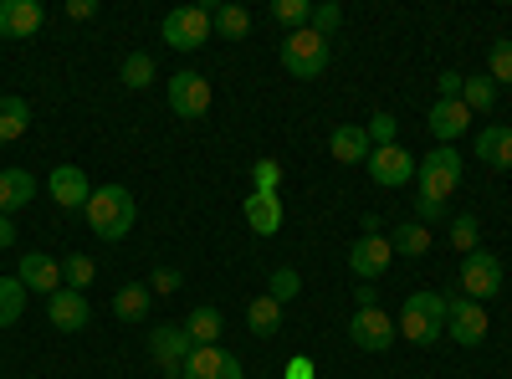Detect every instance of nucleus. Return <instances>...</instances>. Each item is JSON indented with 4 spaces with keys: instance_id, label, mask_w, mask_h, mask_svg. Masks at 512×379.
Wrapping results in <instances>:
<instances>
[{
    "instance_id": "1",
    "label": "nucleus",
    "mask_w": 512,
    "mask_h": 379,
    "mask_svg": "<svg viewBox=\"0 0 512 379\" xmlns=\"http://www.w3.org/2000/svg\"><path fill=\"white\" fill-rule=\"evenodd\" d=\"M82 216H88L98 241H123L128 231H134V221H139V200H134V190H123V185H98Z\"/></svg>"
},
{
    "instance_id": "2",
    "label": "nucleus",
    "mask_w": 512,
    "mask_h": 379,
    "mask_svg": "<svg viewBox=\"0 0 512 379\" xmlns=\"http://www.w3.org/2000/svg\"><path fill=\"white\" fill-rule=\"evenodd\" d=\"M395 328H400V339H410L420 349H431L436 339H446V292H431V287L410 292Z\"/></svg>"
},
{
    "instance_id": "3",
    "label": "nucleus",
    "mask_w": 512,
    "mask_h": 379,
    "mask_svg": "<svg viewBox=\"0 0 512 379\" xmlns=\"http://www.w3.org/2000/svg\"><path fill=\"white\" fill-rule=\"evenodd\" d=\"M415 180H420V200H436V205H451V195L461 190V154L451 144L431 149L420 164H415Z\"/></svg>"
},
{
    "instance_id": "4",
    "label": "nucleus",
    "mask_w": 512,
    "mask_h": 379,
    "mask_svg": "<svg viewBox=\"0 0 512 379\" xmlns=\"http://www.w3.org/2000/svg\"><path fill=\"white\" fill-rule=\"evenodd\" d=\"M282 67L297 77V82H313L328 72V36H318L313 26L308 31H287L282 36Z\"/></svg>"
},
{
    "instance_id": "5",
    "label": "nucleus",
    "mask_w": 512,
    "mask_h": 379,
    "mask_svg": "<svg viewBox=\"0 0 512 379\" xmlns=\"http://www.w3.org/2000/svg\"><path fill=\"white\" fill-rule=\"evenodd\" d=\"M149 354H154V364H159L164 379H185V364L195 354V339L185 333V323H164V328L149 333Z\"/></svg>"
},
{
    "instance_id": "6",
    "label": "nucleus",
    "mask_w": 512,
    "mask_h": 379,
    "mask_svg": "<svg viewBox=\"0 0 512 379\" xmlns=\"http://www.w3.org/2000/svg\"><path fill=\"white\" fill-rule=\"evenodd\" d=\"M159 36L169 41L175 52H200L210 41V6H180L159 21Z\"/></svg>"
},
{
    "instance_id": "7",
    "label": "nucleus",
    "mask_w": 512,
    "mask_h": 379,
    "mask_svg": "<svg viewBox=\"0 0 512 379\" xmlns=\"http://www.w3.org/2000/svg\"><path fill=\"white\" fill-rule=\"evenodd\" d=\"M502 292V257H492L487 246H477L472 257H461V298L487 303Z\"/></svg>"
},
{
    "instance_id": "8",
    "label": "nucleus",
    "mask_w": 512,
    "mask_h": 379,
    "mask_svg": "<svg viewBox=\"0 0 512 379\" xmlns=\"http://www.w3.org/2000/svg\"><path fill=\"white\" fill-rule=\"evenodd\" d=\"M369 180L379 185V190H400V185H410L415 180V154L405 149V144H384V149H369Z\"/></svg>"
},
{
    "instance_id": "9",
    "label": "nucleus",
    "mask_w": 512,
    "mask_h": 379,
    "mask_svg": "<svg viewBox=\"0 0 512 379\" xmlns=\"http://www.w3.org/2000/svg\"><path fill=\"white\" fill-rule=\"evenodd\" d=\"M446 339L461 349H477L487 339V308L472 298H446Z\"/></svg>"
},
{
    "instance_id": "10",
    "label": "nucleus",
    "mask_w": 512,
    "mask_h": 379,
    "mask_svg": "<svg viewBox=\"0 0 512 379\" xmlns=\"http://www.w3.org/2000/svg\"><path fill=\"white\" fill-rule=\"evenodd\" d=\"M349 339H354V349H364V354H384V349L400 339V328H395V318L384 313V308H359V313L349 318Z\"/></svg>"
},
{
    "instance_id": "11",
    "label": "nucleus",
    "mask_w": 512,
    "mask_h": 379,
    "mask_svg": "<svg viewBox=\"0 0 512 379\" xmlns=\"http://www.w3.org/2000/svg\"><path fill=\"white\" fill-rule=\"evenodd\" d=\"M164 98L175 118H205L210 113V82L200 72H175L164 82Z\"/></svg>"
},
{
    "instance_id": "12",
    "label": "nucleus",
    "mask_w": 512,
    "mask_h": 379,
    "mask_svg": "<svg viewBox=\"0 0 512 379\" xmlns=\"http://www.w3.org/2000/svg\"><path fill=\"white\" fill-rule=\"evenodd\" d=\"M390 262H395L390 236H359V241L349 246V272H354L359 282H379L384 272H390Z\"/></svg>"
},
{
    "instance_id": "13",
    "label": "nucleus",
    "mask_w": 512,
    "mask_h": 379,
    "mask_svg": "<svg viewBox=\"0 0 512 379\" xmlns=\"http://www.w3.org/2000/svg\"><path fill=\"white\" fill-rule=\"evenodd\" d=\"M47 323L62 328V333H82L93 323V308H88V292H77V287H57L52 298H47Z\"/></svg>"
},
{
    "instance_id": "14",
    "label": "nucleus",
    "mask_w": 512,
    "mask_h": 379,
    "mask_svg": "<svg viewBox=\"0 0 512 379\" xmlns=\"http://www.w3.org/2000/svg\"><path fill=\"white\" fill-rule=\"evenodd\" d=\"M47 190H52V205H62V210H88V200H93V185L82 175V164H57Z\"/></svg>"
},
{
    "instance_id": "15",
    "label": "nucleus",
    "mask_w": 512,
    "mask_h": 379,
    "mask_svg": "<svg viewBox=\"0 0 512 379\" xmlns=\"http://www.w3.org/2000/svg\"><path fill=\"white\" fill-rule=\"evenodd\" d=\"M16 277H21L26 292H47V298H52V292L62 287V262L47 257V251H26L21 267H16Z\"/></svg>"
},
{
    "instance_id": "16",
    "label": "nucleus",
    "mask_w": 512,
    "mask_h": 379,
    "mask_svg": "<svg viewBox=\"0 0 512 379\" xmlns=\"http://www.w3.org/2000/svg\"><path fill=\"white\" fill-rule=\"evenodd\" d=\"M185 379H241V359H236V354H226L221 344H205V349H195V354H190Z\"/></svg>"
},
{
    "instance_id": "17",
    "label": "nucleus",
    "mask_w": 512,
    "mask_h": 379,
    "mask_svg": "<svg viewBox=\"0 0 512 379\" xmlns=\"http://www.w3.org/2000/svg\"><path fill=\"white\" fill-rule=\"evenodd\" d=\"M47 21L41 0H0V36H36Z\"/></svg>"
},
{
    "instance_id": "18",
    "label": "nucleus",
    "mask_w": 512,
    "mask_h": 379,
    "mask_svg": "<svg viewBox=\"0 0 512 379\" xmlns=\"http://www.w3.org/2000/svg\"><path fill=\"white\" fill-rule=\"evenodd\" d=\"M425 123H431V134H436L441 144H456V139L466 134V123H472V113H466L461 98H436L431 113H425Z\"/></svg>"
},
{
    "instance_id": "19",
    "label": "nucleus",
    "mask_w": 512,
    "mask_h": 379,
    "mask_svg": "<svg viewBox=\"0 0 512 379\" xmlns=\"http://www.w3.org/2000/svg\"><path fill=\"white\" fill-rule=\"evenodd\" d=\"M246 226H251L256 236H277V231H282V195L251 190V195H246Z\"/></svg>"
},
{
    "instance_id": "20",
    "label": "nucleus",
    "mask_w": 512,
    "mask_h": 379,
    "mask_svg": "<svg viewBox=\"0 0 512 379\" xmlns=\"http://www.w3.org/2000/svg\"><path fill=\"white\" fill-rule=\"evenodd\" d=\"M149 308H154L149 282H128V287H118V292H113V318H118V323H144V318H149Z\"/></svg>"
},
{
    "instance_id": "21",
    "label": "nucleus",
    "mask_w": 512,
    "mask_h": 379,
    "mask_svg": "<svg viewBox=\"0 0 512 379\" xmlns=\"http://www.w3.org/2000/svg\"><path fill=\"white\" fill-rule=\"evenodd\" d=\"M36 200V180L26 170H0V216L16 221V210Z\"/></svg>"
},
{
    "instance_id": "22",
    "label": "nucleus",
    "mask_w": 512,
    "mask_h": 379,
    "mask_svg": "<svg viewBox=\"0 0 512 379\" xmlns=\"http://www.w3.org/2000/svg\"><path fill=\"white\" fill-rule=\"evenodd\" d=\"M477 159L492 164V170H512V129H502V123H487V129L477 134Z\"/></svg>"
},
{
    "instance_id": "23",
    "label": "nucleus",
    "mask_w": 512,
    "mask_h": 379,
    "mask_svg": "<svg viewBox=\"0 0 512 379\" xmlns=\"http://www.w3.org/2000/svg\"><path fill=\"white\" fill-rule=\"evenodd\" d=\"M185 333L195 339V349L221 344V333H226V313H221V308H210V303H200V308L185 318Z\"/></svg>"
},
{
    "instance_id": "24",
    "label": "nucleus",
    "mask_w": 512,
    "mask_h": 379,
    "mask_svg": "<svg viewBox=\"0 0 512 379\" xmlns=\"http://www.w3.org/2000/svg\"><path fill=\"white\" fill-rule=\"evenodd\" d=\"M369 134L364 129H354V123H349V129H333V139H328V154L338 159V164H364L369 159Z\"/></svg>"
},
{
    "instance_id": "25",
    "label": "nucleus",
    "mask_w": 512,
    "mask_h": 379,
    "mask_svg": "<svg viewBox=\"0 0 512 379\" xmlns=\"http://www.w3.org/2000/svg\"><path fill=\"white\" fill-rule=\"evenodd\" d=\"M26 129H31V103L16 98V93H6V98H0V144L21 139Z\"/></svg>"
},
{
    "instance_id": "26",
    "label": "nucleus",
    "mask_w": 512,
    "mask_h": 379,
    "mask_svg": "<svg viewBox=\"0 0 512 379\" xmlns=\"http://www.w3.org/2000/svg\"><path fill=\"white\" fill-rule=\"evenodd\" d=\"M246 323H251V333L256 339H272V333H282V303L277 298H251V308H246Z\"/></svg>"
},
{
    "instance_id": "27",
    "label": "nucleus",
    "mask_w": 512,
    "mask_h": 379,
    "mask_svg": "<svg viewBox=\"0 0 512 379\" xmlns=\"http://www.w3.org/2000/svg\"><path fill=\"white\" fill-rule=\"evenodd\" d=\"M210 31L226 41H241L251 31V11L246 6H210Z\"/></svg>"
},
{
    "instance_id": "28",
    "label": "nucleus",
    "mask_w": 512,
    "mask_h": 379,
    "mask_svg": "<svg viewBox=\"0 0 512 379\" xmlns=\"http://www.w3.org/2000/svg\"><path fill=\"white\" fill-rule=\"evenodd\" d=\"M118 77H123V88H134V93H144L149 82L159 77V62H154L149 52H128V57H123V67H118Z\"/></svg>"
},
{
    "instance_id": "29",
    "label": "nucleus",
    "mask_w": 512,
    "mask_h": 379,
    "mask_svg": "<svg viewBox=\"0 0 512 379\" xmlns=\"http://www.w3.org/2000/svg\"><path fill=\"white\" fill-rule=\"evenodd\" d=\"M390 246H395V257H425V251H431V231L420 221H405V226L390 231Z\"/></svg>"
},
{
    "instance_id": "30",
    "label": "nucleus",
    "mask_w": 512,
    "mask_h": 379,
    "mask_svg": "<svg viewBox=\"0 0 512 379\" xmlns=\"http://www.w3.org/2000/svg\"><path fill=\"white\" fill-rule=\"evenodd\" d=\"M26 298H31V292L21 287V277H0V328L21 323V313H26Z\"/></svg>"
},
{
    "instance_id": "31",
    "label": "nucleus",
    "mask_w": 512,
    "mask_h": 379,
    "mask_svg": "<svg viewBox=\"0 0 512 379\" xmlns=\"http://www.w3.org/2000/svg\"><path fill=\"white\" fill-rule=\"evenodd\" d=\"M451 246L461 251V257H472V251L482 246V221L472 216V210H461V216H451Z\"/></svg>"
},
{
    "instance_id": "32",
    "label": "nucleus",
    "mask_w": 512,
    "mask_h": 379,
    "mask_svg": "<svg viewBox=\"0 0 512 379\" xmlns=\"http://www.w3.org/2000/svg\"><path fill=\"white\" fill-rule=\"evenodd\" d=\"M461 103H466V113H492V103H497V82L492 77H466V88H461Z\"/></svg>"
},
{
    "instance_id": "33",
    "label": "nucleus",
    "mask_w": 512,
    "mask_h": 379,
    "mask_svg": "<svg viewBox=\"0 0 512 379\" xmlns=\"http://www.w3.org/2000/svg\"><path fill=\"white\" fill-rule=\"evenodd\" d=\"M93 277H98V262L93 257H82V251H67L62 257V287H93Z\"/></svg>"
},
{
    "instance_id": "34",
    "label": "nucleus",
    "mask_w": 512,
    "mask_h": 379,
    "mask_svg": "<svg viewBox=\"0 0 512 379\" xmlns=\"http://www.w3.org/2000/svg\"><path fill=\"white\" fill-rule=\"evenodd\" d=\"M267 298H277L282 308L303 298V277H297V267H277V272L267 277Z\"/></svg>"
},
{
    "instance_id": "35",
    "label": "nucleus",
    "mask_w": 512,
    "mask_h": 379,
    "mask_svg": "<svg viewBox=\"0 0 512 379\" xmlns=\"http://www.w3.org/2000/svg\"><path fill=\"white\" fill-rule=\"evenodd\" d=\"M272 16L292 31H308L313 26V0H272Z\"/></svg>"
},
{
    "instance_id": "36",
    "label": "nucleus",
    "mask_w": 512,
    "mask_h": 379,
    "mask_svg": "<svg viewBox=\"0 0 512 379\" xmlns=\"http://www.w3.org/2000/svg\"><path fill=\"white\" fill-rule=\"evenodd\" d=\"M487 77L502 82V88H512V41H492V52H487Z\"/></svg>"
},
{
    "instance_id": "37",
    "label": "nucleus",
    "mask_w": 512,
    "mask_h": 379,
    "mask_svg": "<svg viewBox=\"0 0 512 379\" xmlns=\"http://www.w3.org/2000/svg\"><path fill=\"white\" fill-rule=\"evenodd\" d=\"M364 134H369L374 149H384V144H400V123H395V113H374L364 123Z\"/></svg>"
},
{
    "instance_id": "38",
    "label": "nucleus",
    "mask_w": 512,
    "mask_h": 379,
    "mask_svg": "<svg viewBox=\"0 0 512 379\" xmlns=\"http://www.w3.org/2000/svg\"><path fill=\"white\" fill-rule=\"evenodd\" d=\"M251 190L277 195V190H282V164H277V159H256V164H251Z\"/></svg>"
},
{
    "instance_id": "39",
    "label": "nucleus",
    "mask_w": 512,
    "mask_h": 379,
    "mask_svg": "<svg viewBox=\"0 0 512 379\" xmlns=\"http://www.w3.org/2000/svg\"><path fill=\"white\" fill-rule=\"evenodd\" d=\"M338 26H344V6H338V0H323V6H313V31H318V36H333Z\"/></svg>"
},
{
    "instance_id": "40",
    "label": "nucleus",
    "mask_w": 512,
    "mask_h": 379,
    "mask_svg": "<svg viewBox=\"0 0 512 379\" xmlns=\"http://www.w3.org/2000/svg\"><path fill=\"white\" fill-rule=\"evenodd\" d=\"M180 287H185L180 267H154V277H149V292H164V298H175Z\"/></svg>"
},
{
    "instance_id": "41",
    "label": "nucleus",
    "mask_w": 512,
    "mask_h": 379,
    "mask_svg": "<svg viewBox=\"0 0 512 379\" xmlns=\"http://www.w3.org/2000/svg\"><path fill=\"white\" fill-rule=\"evenodd\" d=\"M282 379H318V369H313L308 354H292V359L282 364Z\"/></svg>"
},
{
    "instance_id": "42",
    "label": "nucleus",
    "mask_w": 512,
    "mask_h": 379,
    "mask_svg": "<svg viewBox=\"0 0 512 379\" xmlns=\"http://www.w3.org/2000/svg\"><path fill=\"white\" fill-rule=\"evenodd\" d=\"M436 88H441V98H461L466 77H461V72H441V77H436Z\"/></svg>"
},
{
    "instance_id": "43",
    "label": "nucleus",
    "mask_w": 512,
    "mask_h": 379,
    "mask_svg": "<svg viewBox=\"0 0 512 379\" xmlns=\"http://www.w3.org/2000/svg\"><path fill=\"white\" fill-rule=\"evenodd\" d=\"M67 16L72 21H93L98 16V0H67Z\"/></svg>"
},
{
    "instance_id": "44",
    "label": "nucleus",
    "mask_w": 512,
    "mask_h": 379,
    "mask_svg": "<svg viewBox=\"0 0 512 379\" xmlns=\"http://www.w3.org/2000/svg\"><path fill=\"white\" fill-rule=\"evenodd\" d=\"M446 216V205H436V200H420V226L425 221H441Z\"/></svg>"
},
{
    "instance_id": "45",
    "label": "nucleus",
    "mask_w": 512,
    "mask_h": 379,
    "mask_svg": "<svg viewBox=\"0 0 512 379\" xmlns=\"http://www.w3.org/2000/svg\"><path fill=\"white\" fill-rule=\"evenodd\" d=\"M6 246H16V221L0 216V251H6Z\"/></svg>"
},
{
    "instance_id": "46",
    "label": "nucleus",
    "mask_w": 512,
    "mask_h": 379,
    "mask_svg": "<svg viewBox=\"0 0 512 379\" xmlns=\"http://www.w3.org/2000/svg\"><path fill=\"white\" fill-rule=\"evenodd\" d=\"M359 308H379V292L374 287H359Z\"/></svg>"
}]
</instances>
